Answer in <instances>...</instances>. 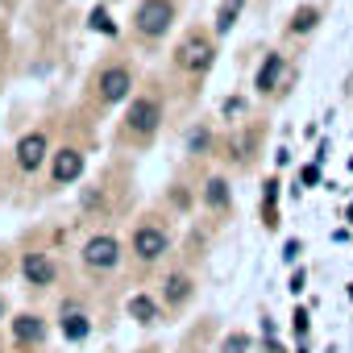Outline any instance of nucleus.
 Here are the masks:
<instances>
[{
  "label": "nucleus",
  "instance_id": "obj_8",
  "mask_svg": "<svg viewBox=\"0 0 353 353\" xmlns=\"http://www.w3.org/2000/svg\"><path fill=\"white\" fill-rule=\"evenodd\" d=\"M79 174H83V154L79 150H59L54 154V183L63 188V183L79 179Z\"/></svg>",
  "mask_w": 353,
  "mask_h": 353
},
{
  "label": "nucleus",
  "instance_id": "obj_22",
  "mask_svg": "<svg viewBox=\"0 0 353 353\" xmlns=\"http://www.w3.org/2000/svg\"><path fill=\"white\" fill-rule=\"evenodd\" d=\"M291 324H295V332L303 336V332H307V312H295V320H291Z\"/></svg>",
  "mask_w": 353,
  "mask_h": 353
},
{
  "label": "nucleus",
  "instance_id": "obj_24",
  "mask_svg": "<svg viewBox=\"0 0 353 353\" xmlns=\"http://www.w3.org/2000/svg\"><path fill=\"white\" fill-rule=\"evenodd\" d=\"M0 320H5V299H0Z\"/></svg>",
  "mask_w": 353,
  "mask_h": 353
},
{
  "label": "nucleus",
  "instance_id": "obj_20",
  "mask_svg": "<svg viewBox=\"0 0 353 353\" xmlns=\"http://www.w3.org/2000/svg\"><path fill=\"white\" fill-rule=\"evenodd\" d=\"M188 145H192V150H204V145H208V133H204V129H196V133L188 137Z\"/></svg>",
  "mask_w": 353,
  "mask_h": 353
},
{
  "label": "nucleus",
  "instance_id": "obj_23",
  "mask_svg": "<svg viewBox=\"0 0 353 353\" xmlns=\"http://www.w3.org/2000/svg\"><path fill=\"white\" fill-rule=\"evenodd\" d=\"M241 108H245V104H241V100H225V117H237V112H241Z\"/></svg>",
  "mask_w": 353,
  "mask_h": 353
},
{
  "label": "nucleus",
  "instance_id": "obj_7",
  "mask_svg": "<svg viewBox=\"0 0 353 353\" xmlns=\"http://www.w3.org/2000/svg\"><path fill=\"white\" fill-rule=\"evenodd\" d=\"M42 158H46V133H26L17 141V166L21 170H38Z\"/></svg>",
  "mask_w": 353,
  "mask_h": 353
},
{
  "label": "nucleus",
  "instance_id": "obj_5",
  "mask_svg": "<svg viewBox=\"0 0 353 353\" xmlns=\"http://www.w3.org/2000/svg\"><path fill=\"white\" fill-rule=\"evenodd\" d=\"M96 88H100V100H104V104H117V100H125V96H129L133 75H129L125 67H108V71H100Z\"/></svg>",
  "mask_w": 353,
  "mask_h": 353
},
{
  "label": "nucleus",
  "instance_id": "obj_21",
  "mask_svg": "<svg viewBox=\"0 0 353 353\" xmlns=\"http://www.w3.org/2000/svg\"><path fill=\"white\" fill-rule=\"evenodd\" d=\"M274 196H279V183H274V179H270V183H266V196H262V204H266V208H270V204H274Z\"/></svg>",
  "mask_w": 353,
  "mask_h": 353
},
{
  "label": "nucleus",
  "instance_id": "obj_2",
  "mask_svg": "<svg viewBox=\"0 0 353 353\" xmlns=\"http://www.w3.org/2000/svg\"><path fill=\"white\" fill-rule=\"evenodd\" d=\"M212 42L208 38H200V34H188L183 42H179V50H174V63H179L183 71H208L212 67Z\"/></svg>",
  "mask_w": 353,
  "mask_h": 353
},
{
  "label": "nucleus",
  "instance_id": "obj_14",
  "mask_svg": "<svg viewBox=\"0 0 353 353\" xmlns=\"http://www.w3.org/2000/svg\"><path fill=\"white\" fill-rule=\"evenodd\" d=\"M129 316H133V320H141V324H154V320H158V307H154V299L133 295V299H129Z\"/></svg>",
  "mask_w": 353,
  "mask_h": 353
},
{
  "label": "nucleus",
  "instance_id": "obj_17",
  "mask_svg": "<svg viewBox=\"0 0 353 353\" xmlns=\"http://www.w3.org/2000/svg\"><path fill=\"white\" fill-rule=\"evenodd\" d=\"M316 26V9H299L295 17H291V34H307Z\"/></svg>",
  "mask_w": 353,
  "mask_h": 353
},
{
  "label": "nucleus",
  "instance_id": "obj_16",
  "mask_svg": "<svg viewBox=\"0 0 353 353\" xmlns=\"http://www.w3.org/2000/svg\"><path fill=\"white\" fill-rule=\"evenodd\" d=\"M204 196H208V204H212V208H225V204H229V188H225V179H212Z\"/></svg>",
  "mask_w": 353,
  "mask_h": 353
},
{
  "label": "nucleus",
  "instance_id": "obj_13",
  "mask_svg": "<svg viewBox=\"0 0 353 353\" xmlns=\"http://www.w3.org/2000/svg\"><path fill=\"white\" fill-rule=\"evenodd\" d=\"M192 295V279L188 274H170L166 279V303H183Z\"/></svg>",
  "mask_w": 353,
  "mask_h": 353
},
{
  "label": "nucleus",
  "instance_id": "obj_9",
  "mask_svg": "<svg viewBox=\"0 0 353 353\" xmlns=\"http://www.w3.org/2000/svg\"><path fill=\"white\" fill-rule=\"evenodd\" d=\"M21 270H26V279H30L34 287H46V283H54V262H50L46 254H30V258L21 262Z\"/></svg>",
  "mask_w": 353,
  "mask_h": 353
},
{
  "label": "nucleus",
  "instance_id": "obj_6",
  "mask_svg": "<svg viewBox=\"0 0 353 353\" xmlns=\"http://www.w3.org/2000/svg\"><path fill=\"white\" fill-rule=\"evenodd\" d=\"M133 254H137L141 262H158V258L166 254V233L154 229V225H141V229L133 233Z\"/></svg>",
  "mask_w": 353,
  "mask_h": 353
},
{
  "label": "nucleus",
  "instance_id": "obj_11",
  "mask_svg": "<svg viewBox=\"0 0 353 353\" xmlns=\"http://www.w3.org/2000/svg\"><path fill=\"white\" fill-rule=\"evenodd\" d=\"M279 71H283V54H266V63L258 67V92H262V96H266V92L274 88Z\"/></svg>",
  "mask_w": 353,
  "mask_h": 353
},
{
  "label": "nucleus",
  "instance_id": "obj_3",
  "mask_svg": "<svg viewBox=\"0 0 353 353\" xmlns=\"http://www.w3.org/2000/svg\"><path fill=\"white\" fill-rule=\"evenodd\" d=\"M121 262V245L108 237V233H100V237H92L88 245H83V266L88 270H112Z\"/></svg>",
  "mask_w": 353,
  "mask_h": 353
},
{
  "label": "nucleus",
  "instance_id": "obj_15",
  "mask_svg": "<svg viewBox=\"0 0 353 353\" xmlns=\"http://www.w3.org/2000/svg\"><path fill=\"white\" fill-rule=\"evenodd\" d=\"M237 13H241V0H225L221 13H216V34H229L233 21H237Z\"/></svg>",
  "mask_w": 353,
  "mask_h": 353
},
{
  "label": "nucleus",
  "instance_id": "obj_12",
  "mask_svg": "<svg viewBox=\"0 0 353 353\" xmlns=\"http://www.w3.org/2000/svg\"><path fill=\"white\" fill-rule=\"evenodd\" d=\"M88 328H92V324H88L83 312H67V307H63V336H67V341H83Z\"/></svg>",
  "mask_w": 353,
  "mask_h": 353
},
{
  "label": "nucleus",
  "instance_id": "obj_1",
  "mask_svg": "<svg viewBox=\"0 0 353 353\" xmlns=\"http://www.w3.org/2000/svg\"><path fill=\"white\" fill-rule=\"evenodd\" d=\"M170 21H174V5H170V0H141L137 13H133V26H137L141 38H162L170 30Z\"/></svg>",
  "mask_w": 353,
  "mask_h": 353
},
{
  "label": "nucleus",
  "instance_id": "obj_18",
  "mask_svg": "<svg viewBox=\"0 0 353 353\" xmlns=\"http://www.w3.org/2000/svg\"><path fill=\"white\" fill-rule=\"evenodd\" d=\"M88 26H92V30H100V34H117V26L108 21V13H104V9H96V13L88 17Z\"/></svg>",
  "mask_w": 353,
  "mask_h": 353
},
{
  "label": "nucleus",
  "instance_id": "obj_25",
  "mask_svg": "<svg viewBox=\"0 0 353 353\" xmlns=\"http://www.w3.org/2000/svg\"><path fill=\"white\" fill-rule=\"evenodd\" d=\"M299 353H303V349H299Z\"/></svg>",
  "mask_w": 353,
  "mask_h": 353
},
{
  "label": "nucleus",
  "instance_id": "obj_10",
  "mask_svg": "<svg viewBox=\"0 0 353 353\" xmlns=\"http://www.w3.org/2000/svg\"><path fill=\"white\" fill-rule=\"evenodd\" d=\"M42 332H46V324H42L38 316H17V320H13V336H17L21 345H30V341H42Z\"/></svg>",
  "mask_w": 353,
  "mask_h": 353
},
{
  "label": "nucleus",
  "instance_id": "obj_4",
  "mask_svg": "<svg viewBox=\"0 0 353 353\" xmlns=\"http://www.w3.org/2000/svg\"><path fill=\"white\" fill-rule=\"evenodd\" d=\"M125 121H129V133L150 137V133L158 129V121H162V104H158V100H133Z\"/></svg>",
  "mask_w": 353,
  "mask_h": 353
},
{
  "label": "nucleus",
  "instance_id": "obj_19",
  "mask_svg": "<svg viewBox=\"0 0 353 353\" xmlns=\"http://www.w3.org/2000/svg\"><path fill=\"white\" fill-rule=\"evenodd\" d=\"M245 349H250V341H245V336H241V332H237V336H229V341H225V353H245Z\"/></svg>",
  "mask_w": 353,
  "mask_h": 353
}]
</instances>
